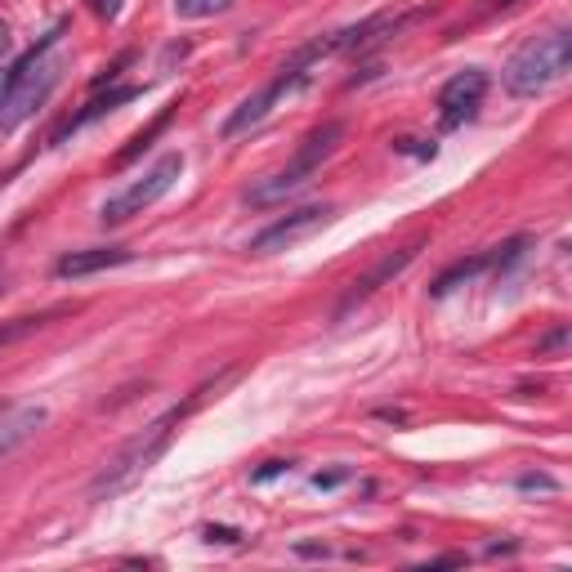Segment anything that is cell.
Instances as JSON below:
<instances>
[{
    "instance_id": "30bf717a",
    "label": "cell",
    "mask_w": 572,
    "mask_h": 572,
    "mask_svg": "<svg viewBox=\"0 0 572 572\" xmlns=\"http://www.w3.org/2000/svg\"><path fill=\"white\" fill-rule=\"evenodd\" d=\"M117 264H130V251L125 246H90V251H72L54 264V273L67 282L77 277H90V273H103V268H117Z\"/></svg>"
},
{
    "instance_id": "ac0fdd59",
    "label": "cell",
    "mask_w": 572,
    "mask_h": 572,
    "mask_svg": "<svg viewBox=\"0 0 572 572\" xmlns=\"http://www.w3.org/2000/svg\"><path fill=\"white\" fill-rule=\"evenodd\" d=\"M90 10L103 19V23H112V19H121V10H125V0H90Z\"/></svg>"
},
{
    "instance_id": "4fadbf2b",
    "label": "cell",
    "mask_w": 572,
    "mask_h": 572,
    "mask_svg": "<svg viewBox=\"0 0 572 572\" xmlns=\"http://www.w3.org/2000/svg\"><path fill=\"white\" fill-rule=\"evenodd\" d=\"M41 425H45V411H41V407H28V411H19V416H14L6 429H0V461H6V457H10L19 443H28V439L36 435Z\"/></svg>"
},
{
    "instance_id": "cb8c5ba5",
    "label": "cell",
    "mask_w": 572,
    "mask_h": 572,
    "mask_svg": "<svg viewBox=\"0 0 572 572\" xmlns=\"http://www.w3.org/2000/svg\"><path fill=\"white\" fill-rule=\"evenodd\" d=\"M457 563H465V554H443V559H435L429 568H457Z\"/></svg>"
},
{
    "instance_id": "d6986e66",
    "label": "cell",
    "mask_w": 572,
    "mask_h": 572,
    "mask_svg": "<svg viewBox=\"0 0 572 572\" xmlns=\"http://www.w3.org/2000/svg\"><path fill=\"white\" fill-rule=\"evenodd\" d=\"M394 148L398 153H416V157H435V143H420V139H398Z\"/></svg>"
},
{
    "instance_id": "d4e9b609",
    "label": "cell",
    "mask_w": 572,
    "mask_h": 572,
    "mask_svg": "<svg viewBox=\"0 0 572 572\" xmlns=\"http://www.w3.org/2000/svg\"><path fill=\"white\" fill-rule=\"evenodd\" d=\"M10 45H14V41H10V28H6V23H0V54H6Z\"/></svg>"
},
{
    "instance_id": "484cf974",
    "label": "cell",
    "mask_w": 572,
    "mask_h": 572,
    "mask_svg": "<svg viewBox=\"0 0 572 572\" xmlns=\"http://www.w3.org/2000/svg\"><path fill=\"white\" fill-rule=\"evenodd\" d=\"M10 411H14V403H0V420H6Z\"/></svg>"
},
{
    "instance_id": "8992f818",
    "label": "cell",
    "mask_w": 572,
    "mask_h": 572,
    "mask_svg": "<svg viewBox=\"0 0 572 572\" xmlns=\"http://www.w3.org/2000/svg\"><path fill=\"white\" fill-rule=\"evenodd\" d=\"M309 63H300V58H292V63H286V67H277V77L268 81V86H260L251 99H242L233 112H229V121H224V130H220V139H238V134H246V130H255L286 95H292L305 77H309V72H305Z\"/></svg>"
},
{
    "instance_id": "83f0119b",
    "label": "cell",
    "mask_w": 572,
    "mask_h": 572,
    "mask_svg": "<svg viewBox=\"0 0 572 572\" xmlns=\"http://www.w3.org/2000/svg\"><path fill=\"white\" fill-rule=\"evenodd\" d=\"M506 6H515V0H496V10H506Z\"/></svg>"
},
{
    "instance_id": "e0dca14e",
    "label": "cell",
    "mask_w": 572,
    "mask_h": 572,
    "mask_svg": "<svg viewBox=\"0 0 572 572\" xmlns=\"http://www.w3.org/2000/svg\"><path fill=\"white\" fill-rule=\"evenodd\" d=\"M563 344H568V327L559 322L550 336H541V340H537V353H541V358H546V353H563Z\"/></svg>"
},
{
    "instance_id": "7a4b0ae2",
    "label": "cell",
    "mask_w": 572,
    "mask_h": 572,
    "mask_svg": "<svg viewBox=\"0 0 572 572\" xmlns=\"http://www.w3.org/2000/svg\"><path fill=\"white\" fill-rule=\"evenodd\" d=\"M568 67H572V32L550 28V32L532 36L528 45H519V54L506 63V90L515 99H537L541 90L563 81Z\"/></svg>"
},
{
    "instance_id": "f1b7e54d",
    "label": "cell",
    "mask_w": 572,
    "mask_h": 572,
    "mask_svg": "<svg viewBox=\"0 0 572 572\" xmlns=\"http://www.w3.org/2000/svg\"><path fill=\"white\" fill-rule=\"evenodd\" d=\"M0 292H6V268H0Z\"/></svg>"
},
{
    "instance_id": "277c9868",
    "label": "cell",
    "mask_w": 572,
    "mask_h": 572,
    "mask_svg": "<svg viewBox=\"0 0 572 572\" xmlns=\"http://www.w3.org/2000/svg\"><path fill=\"white\" fill-rule=\"evenodd\" d=\"M340 139H344V121H322L318 130H309V134L300 139L296 157L286 162V170H277L268 184H255V188L246 193V201H251V206H273V201H282V197H292L296 188H305V184L322 170V162L336 157Z\"/></svg>"
},
{
    "instance_id": "7402d4cb",
    "label": "cell",
    "mask_w": 572,
    "mask_h": 572,
    "mask_svg": "<svg viewBox=\"0 0 572 572\" xmlns=\"http://www.w3.org/2000/svg\"><path fill=\"white\" fill-rule=\"evenodd\" d=\"M282 470H292V465H286V461H268V465H264V470L255 474V483H268V479H277Z\"/></svg>"
},
{
    "instance_id": "3957f363",
    "label": "cell",
    "mask_w": 572,
    "mask_h": 572,
    "mask_svg": "<svg viewBox=\"0 0 572 572\" xmlns=\"http://www.w3.org/2000/svg\"><path fill=\"white\" fill-rule=\"evenodd\" d=\"M193 407V403H188ZM188 407H170L166 416H157L143 435H134L99 474H95V483H90V496L99 501V496H112V492H121V487H130L139 474H148L153 470V461L170 448V435H175V425L188 416Z\"/></svg>"
},
{
    "instance_id": "603a6c76",
    "label": "cell",
    "mask_w": 572,
    "mask_h": 572,
    "mask_svg": "<svg viewBox=\"0 0 572 572\" xmlns=\"http://www.w3.org/2000/svg\"><path fill=\"white\" fill-rule=\"evenodd\" d=\"M238 528H206V541H238Z\"/></svg>"
},
{
    "instance_id": "8fae6325",
    "label": "cell",
    "mask_w": 572,
    "mask_h": 572,
    "mask_svg": "<svg viewBox=\"0 0 572 572\" xmlns=\"http://www.w3.org/2000/svg\"><path fill=\"white\" fill-rule=\"evenodd\" d=\"M130 99H139V86H117V90H108V95H99V99H90L77 117H67L58 130H54V139L50 143H63L67 134H77V130H86L90 121H99V117H108V112H117L121 103H130Z\"/></svg>"
},
{
    "instance_id": "7c38bea8",
    "label": "cell",
    "mask_w": 572,
    "mask_h": 572,
    "mask_svg": "<svg viewBox=\"0 0 572 572\" xmlns=\"http://www.w3.org/2000/svg\"><path fill=\"white\" fill-rule=\"evenodd\" d=\"M175 112H179V103H166V108H162V112H157V117H153L148 125H143V130H139V134L125 143V148L112 157V170H125L130 162H139L143 153H148V148H153V139H157V134L170 125V117H175Z\"/></svg>"
},
{
    "instance_id": "ffe728a7",
    "label": "cell",
    "mask_w": 572,
    "mask_h": 572,
    "mask_svg": "<svg viewBox=\"0 0 572 572\" xmlns=\"http://www.w3.org/2000/svg\"><path fill=\"white\" fill-rule=\"evenodd\" d=\"M344 479H349V470H327V474H314V487L327 492V487H340Z\"/></svg>"
},
{
    "instance_id": "2e32d148",
    "label": "cell",
    "mask_w": 572,
    "mask_h": 572,
    "mask_svg": "<svg viewBox=\"0 0 572 572\" xmlns=\"http://www.w3.org/2000/svg\"><path fill=\"white\" fill-rule=\"evenodd\" d=\"M233 0H175V14L179 19H210V14H224Z\"/></svg>"
},
{
    "instance_id": "5b68a950",
    "label": "cell",
    "mask_w": 572,
    "mask_h": 572,
    "mask_svg": "<svg viewBox=\"0 0 572 572\" xmlns=\"http://www.w3.org/2000/svg\"><path fill=\"white\" fill-rule=\"evenodd\" d=\"M179 175H184V153H166V157H162L148 175H143V179H134V184H125L117 197H108V201H103V210H99V220H103L108 229H117V224L134 220V215H143L153 201H162Z\"/></svg>"
},
{
    "instance_id": "6da1fadb",
    "label": "cell",
    "mask_w": 572,
    "mask_h": 572,
    "mask_svg": "<svg viewBox=\"0 0 572 572\" xmlns=\"http://www.w3.org/2000/svg\"><path fill=\"white\" fill-rule=\"evenodd\" d=\"M58 36H63V28H54L36 50H28L23 58H19V67L14 72H6V99H0V125L6 130H14V125H23L45 99H50V90L58 86V72H63V63H58Z\"/></svg>"
},
{
    "instance_id": "4316f807",
    "label": "cell",
    "mask_w": 572,
    "mask_h": 572,
    "mask_svg": "<svg viewBox=\"0 0 572 572\" xmlns=\"http://www.w3.org/2000/svg\"><path fill=\"white\" fill-rule=\"evenodd\" d=\"M0 99H6V67H0Z\"/></svg>"
},
{
    "instance_id": "ba28073f",
    "label": "cell",
    "mask_w": 572,
    "mask_h": 572,
    "mask_svg": "<svg viewBox=\"0 0 572 572\" xmlns=\"http://www.w3.org/2000/svg\"><path fill=\"white\" fill-rule=\"evenodd\" d=\"M416 255H420V242H407V246H398V251L381 255V260H376V264H372L363 277H358V282L349 286L344 296H340V305H336V314H331V318H336V322H344V318H349L358 305H367V300L381 292L385 282H394V277H398V273H403V268H407Z\"/></svg>"
},
{
    "instance_id": "52a82bcc",
    "label": "cell",
    "mask_w": 572,
    "mask_h": 572,
    "mask_svg": "<svg viewBox=\"0 0 572 572\" xmlns=\"http://www.w3.org/2000/svg\"><path fill=\"white\" fill-rule=\"evenodd\" d=\"M331 220V206H300L292 215H282L277 224H268L264 233L251 238V255H277V251H292L296 242H305L309 233H318Z\"/></svg>"
},
{
    "instance_id": "44dd1931",
    "label": "cell",
    "mask_w": 572,
    "mask_h": 572,
    "mask_svg": "<svg viewBox=\"0 0 572 572\" xmlns=\"http://www.w3.org/2000/svg\"><path fill=\"white\" fill-rule=\"evenodd\" d=\"M519 487H524V492H532V487H537V492H554V479H546V474H524Z\"/></svg>"
},
{
    "instance_id": "9a60e30c",
    "label": "cell",
    "mask_w": 572,
    "mask_h": 572,
    "mask_svg": "<svg viewBox=\"0 0 572 572\" xmlns=\"http://www.w3.org/2000/svg\"><path fill=\"white\" fill-rule=\"evenodd\" d=\"M58 314H67V309H54V314H36V318H14V322H0V349H10V344H19V340H28L32 331H41L50 318H58Z\"/></svg>"
},
{
    "instance_id": "5bb4252c",
    "label": "cell",
    "mask_w": 572,
    "mask_h": 572,
    "mask_svg": "<svg viewBox=\"0 0 572 572\" xmlns=\"http://www.w3.org/2000/svg\"><path fill=\"white\" fill-rule=\"evenodd\" d=\"M483 268H492V255H474V260H457L452 268H443L439 277H435V286H429V296H448V292H457L461 282H470V277H479Z\"/></svg>"
},
{
    "instance_id": "9c48e42d",
    "label": "cell",
    "mask_w": 572,
    "mask_h": 572,
    "mask_svg": "<svg viewBox=\"0 0 572 572\" xmlns=\"http://www.w3.org/2000/svg\"><path fill=\"white\" fill-rule=\"evenodd\" d=\"M483 95H487V72H479V67L457 72V77L439 90V121H443V130L465 125V121L479 112Z\"/></svg>"
}]
</instances>
